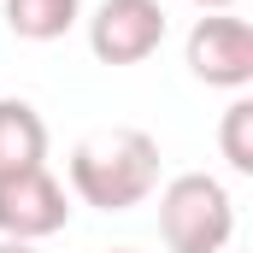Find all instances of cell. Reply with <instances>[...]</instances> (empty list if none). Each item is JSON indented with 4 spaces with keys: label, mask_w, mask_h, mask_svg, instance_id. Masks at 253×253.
Masks as SVG:
<instances>
[{
    "label": "cell",
    "mask_w": 253,
    "mask_h": 253,
    "mask_svg": "<svg viewBox=\"0 0 253 253\" xmlns=\"http://www.w3.org/2000/svg\"><path fill=\"white\" fill-rule=\"evenodd\" d=\"M112 253H135V248H112Z\"/></svg>",
    "instance_id": "8fae6325"
},
{
    "label": "cell",
    "mask_w": 253,
    "mask_h": 253,
    "mask_svg": "<svg viewBox=\"0 0 253 253\" xmlns=\"http://www.w3.org/2000/svg\"><path fill=\"white\" fill-rule=\"evenodd\" d=\"M183 59H189V71L206 88H236L242 94L253 83V30H248V18H236V12L194 18L189 42H183Z\"/></svg>",
    "instance_id": "277c9868"
},
{
    "label": "cell",
    "mask_w": 253,
    "mask_h": 253,
    "mask_svg": "<svg viewBox=\"0 0 253 253\" xmlns=\"http://www.w3.org/2000/svg\"><path fill=\"white\" fill-rule=\"evenodd\" d=\"M194 6H200V12H230L236 0H194Z\"/></svg>",
    "instance_id": "30bf717a"
},
{
    "label": "cell",
    "mask_w": 253,
    "mask_h": 253,
    "mask_svg": "<svg viewBox=\"0 0 253 253\" xmlns=\"http://www.w3.org/2000/svg\"><path fill=\"white\" fill-rule=\"evenodd\" d=\"M24 165H47V124L30 100L0 94V177Z\"/></svg>",
    "instance_id": "8992f818"
},
{
    "label": "cell",
    "mask_w": 253,
    "mask_h": 253,
    "mask_svg": "<svg viewBox=\"0 0 253 253\" xmlns=\"http://www.w3.org/2000/svg\"><path fill=\"white\" fill-rule=\"evenodd\" d=\"M71 194L94 212H135L159 189V141L135 124H106L88 129L71 147Z\"/></svg>",
    "instance_id": "6da1fadb"
},
{
    "label": "cell",
    "mask_w": 253,
    "mask_h": 253,
    "mask_svg": "<svg viewBox=\"0 0 253 253\" xmlns=\"http://www.w3.org/2000/svg\"><path fill=\"white\" fill-rule=\"evenodd\" d=\"M159 236L171 253H224L236 236V200L212 171H177L159 189Z\"/></svg>",
    "instance_id": "7a4b0ae2"
},
{
    "label": "cell",
    "mask_w": 253,
    "mask_h": 253,
    "mask_svg": "<svg viewBox=\"0 0 253 253\" xmlns=\"http://www.w3.org/2000/svg\"><path fill=\"white\" fill-rule=\"evenodd\" d=\"M0 253H36V242H6L0 236Z\"/></svg>",
    "instance_id": "9c48e42d"
},
{
    "label": "cell",
    "mask_w": 253,
    "mask_h": 253,
    "mask_svg": "<svg viewBox=\"0 0 253 253\" xmlns=\"http://www.w3.org/2000/svg\"><path fill=\"white\" fill-rule=\"evenodd\" d=\"M218 147H224V159H230L236 177H253V100H248V94H236V100L224 106Z\"/></svg>",
    "instance_id": "ba28073f"
},
{
    "label": "cell",
    "mask_w": 253,
    "mask_h": 253,
    "mask_svg": "<svg viewBox=\"0 0 253 253\" xmlns=\"http://www.w3.org/2000/svg\"><path fill=\"white\" fill-rule=\"evenodd\" d=\"M71 224V194L47 165H24L0 177V236L6 242H42Z\"/></svg>",
    "instance_id": "3957f363"
},
{
    "label": "cell",
    "mask_w": 253,
    "mask_h": 253,
    "mask_svg": "<svg viewBox=\"0 0 253 253\" xmlns=\"http://www.w3.org/2000/svg\"><path fill=\"white\" fill-rule=\"evenodd\" d=\"M165 6L159 0H100L88 12V53L100 65H141L165 42Z\"/></svg>",
    "instance_id": "5b68a950"
},
{
    "label": "cell",
    "mask_w": 253,
    "mask_h": 253,
    "mask_svg": "<svg viewBox=\"0 0 253 253\" xmlns=\"http://www.w3.org/2000/svg\"><path fill=\"white\" fill-rule=\"evenodd\" d=\"M18 42H59L83 24V0H0Z\"/></svg>",
    "instance_id": "52a82bcc"
}]
</instances>
